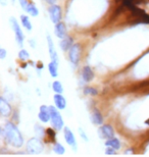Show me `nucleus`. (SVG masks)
I'll list each match as a JSON object with an SVG mask.
<instances>
[{"label": "nucleus", "mask_w": 149, "mask_h": 157, "mask_svg": "<svg viewBox=\"0 0 149 157\" xmlns=\"http://www.w3.org/2000/svg\"><path fill=\"white\" fill-rule=\"evenodd\" d=\"M130 153H133V150H127L126 154H130Z\"/></svg>", "instance_id": "c85d7f7f"}, {"label": "nucleus", "mask_w": 149, "mask_h": 157, "mask_svg": "<svg viewBox=\"0 0 149 157\" xmlns=\"http://www.w3.org/2000/svg\"><path fill=\"white\" fill-rule=\"evenodd\" d=\"M49 110H50V114H51V124L53 125V128L55 130H61L63 128V121L60 113L57 111L54 106H49Z\"/></svg>", "instance_id": "f03ea898"}, {"label": "nucleus", "mask_w": 149, "mask_h": 157, "mask_svg": "<svg viewBox=\"0 0 149 157\" xmlns=\"http://www.w3.org/2000/svg\"><path fill=\"white\" fill-rule=\"evenodd\" d=\"M48 12H49V17L51 18V21L54 25L60 23L61 21V8H60L59 5L56 4H52L49 6L48 8Z\"/></svg>", "instance_id": "423d86ee"}, {"label": "nucleus", "mask_w": 149, "mask_h": 157, "mask_svg": "<svg viewBox=\"0 0 149 157\" xmlns=\"http://www.w3.org/2000/svg\"><path fill=\"white\" fill-rule=\"evenodd\" d=\"M20 1V4L22 6V8L24 9V10H26L27 11V9H28V6H29V3H28L27 0H18Z\"/></svg>", "instance_id": "393cba45"}, {"label": "nucleus", "mask_w": 149, "mask_h": 157, "mask_svg": "<svg viewBox=\"0 0 149 157\" xmlns=\"http://www.w3.org/2000/svg\"><path fill=\"white\" fill-rule=\"evenodd\" d=\"M98 135H99L100 138L102 139H112L113 136H115V132H113V128L112 125L106 124V125H102L101 128H99L98 130Z\"/></svg>", "instance_id": "0eeeda50"}, {"label": "nucleus", "mask_w": 149, "mask_h": 157, "mask_svg": "<svg viewBox=\"0 0 149 157\" xmlns=\"http://www.w3.org/2000/svg\"><path fill=\"white\" fill-rule=\"evenodd\" d=\"M54 34L55 36L57 37L59 39H65L66 37V27L65 25L60 21V23L56 24L55 27H54Z\"/></svg>", "instance_id": "9b49d317"}, {"label": "nucleus", "mask_w": 149, "mask_h": 157, "mask_svg": "<svg viewBox=\"0 0 149 157\" xmlns=\"http://www.w3.org/2000/svg\"><path fill=\"white\" fill-rule=\"evenodd\" d=\"M63 133H65V139L66 141V143L71 147H73V148L75 149L77 148V142H76V138L74 136V134H73V132L68 127H65Z\"/></svg>", "instance_id": "6e6552de"}, {"label": "nucleus", "mask_w": 149, "mask_h": 157, "mask_svg": "<svg viewBox=\"0 0 149 157\" xmlns=\"http://www.w3.org/2000/svg\"><path fill=\"white\" fill-rule=\"evenodd\" d=\"M48 70H49V74L51 75V77L56 78L58 76V62L51 61L48 64Z\"/></svg>", "instance_id": "dca6fc26"}, {"label": "nucleus", "mask_w": 149, "mask_h": 157, "mask_svg": "<svg viewBox=\"0 0 149 157\" xmlns=\"http://www.w3.org/2000/svg\"><path fill=\"white\" fill-rule=\"evenodd\" d=\"M53 151H54L56 154L62 155V154H65V148H63V146L61 145V144L56 143L55 145H54V147H53Z\"/></svg>", "instance_id": "4be33fe9"}, {"label": "nucleus", "mask_w": 149, "mask_h": 157, "mask_svg": "<svg viewBox=\"0 0 149 157\" xmlns=\"http://www.w3.org/2000/svg\"><path fill=\"white\" fill-rule=\"evenodd\" d=\"M69 58L73 65H78L81 58V45L80 44H74L69 51Z\"/></svg>", "instance_id": "7ed1b4c3"}, {"label": "nucleus", "mask_w": 149, "mask_h": 157, "mask_svg": "<svg viewBox=\"0 0 149 157\" xmlns=\"http://www.w3.org/2000/svg\"><path fill=\"white\" fill-rule=\"evenodd\" d=\"M30 57V54H29V52L27 51V50H25V49H22L20 52H18V58L22 59V60H27L28 58Z\"/></svg>", "instance_id": "b1692460"}, {"label": "nucleus", "mask_w": 149, "mask_h": 157, "mask_svg": "<svg viewBox=\"0 0 149 157\" xmlns=\"http://www.w3.org/2000/svg\"><path fill=\"white\" fill-rule=\"evenodd\" d=\"M53 100H54L55 106L58 109H65L66 107V100L60 94H55L54 97H53Z\"/></svg>", "instance_id": "2eb2a0df"}, {"label": "nucleus", "mask_w": 149, "mask_h": 157, "mask_svg": "<svg viewBox=\"0 0 149 157\" xmlns=\"http://www.w3.org/2000/svg\"><path fill=\"white\" fill-rule=\"evenodd\" d=\"M27 151L31 154H39L43 151V144L40 140L33 138L27 144Z\"/></svg>", "instance_id": "20e7f679"}, {"label": "nucleus", "mask_w": 149, "mask_h": 157, "mask_svg": "<svg viewBox=\"0 0 149 157\" xmlns=\"http://www.w3.org/2000/svg\"><path fill=\"white\" fill-rule=\"evenodd\" d=\"M47 44H48V50H49V54H50V58H51L52 61L58 62V56L57 53H56V50L54 48V44H53V41L51 39L50 35H47Z\"/></svg>", "instance_id": "1a4fd4ad"}, {"label": "nucleus", "mask_w": 149, "mask_h": 157, "mask_svg": "<svg viewBox=\"0 0 149 157\" xmlns=\"http://www.w3.org/2000/svg\"><path fill=\"white\" fill-rule=\"evenodd\" d=\"M0 113L3 117H8L11 113V106L3 97L0 98Z\"/></svg>", "instance_id": "9d476101"}, {"label": "nucleus", "mask_w": 149, "mask_h": 157, "mask_svg": "<svg viewBox=\"0 0 149 157\" xmlns=\"http://www.w3.org/2000/svg\"><path fill=\"white\" fill-rule=\"evenodd\" d=\"M38 117H39V119L42 122H48L49 119H51V114H50L49 107H47L45 105L41 106Z\"/></svg>", "instance_id": "f8f14e48"}, {"label": "nucleus", "mask_w": 149, "mask_h": 157, "mask_svg": "<svg viewBox=\"0 0 149 157\" xmlns=\"http://www.w3.org/2000/svg\"><path fill=\"white\" fill-rule=\"evenodd\" d=\"M21 21H22V25H23V27L25 28L26 30L28 31H31L32 30V24L30 21V18L27 17V15H21Z\"/></svg>", "instance_id": "6ab92c4d"}, {"label": "nucleus", "mask_w": 149, "mask_h": 157, "mask_svg": "<svg viewBox=\"0 0 149 157\" xmlns=\"http://www.w3.org/2000/svg\"><path fill=\"white\" fill-rule=\"evenodd\" d=\"M2 133H3V136L5 138V140L7 141L9 144H11L12 146L17 147V148H20V147L23 146V144H24L23 136H22L21 132L18 131V128L15 127L14 124L7 122V124H5L4 128H3Z\"/></svg>", "instance_id": "f257e3e1"}, {"label": "nucleus", "mask_w": 149, "mask_h": 157, "mask_svg": "<svg viewBox=\"0 0 149 157\" xmlns=\"http://www.w3.org/2000/svg\"><path fill=\"white\" fill-rule=\"evenodd\" d=\"M92 121L95 124H101L103 122V117L98 110H94L92 113Z\"/></svg>", "instance_id": "a211bd4d"}, {"label": "nucleus", "mask_w": 149, "mask_h": 157, "mask_svg": "<svg viewBox=\"0 0 149 157\" xmlns=\"http://www.w3.org/2000/svg\"><path fill=\"white\" fill-rule=\"evenodd\" d=\"M146 124H149V119H148V121H146Z\"/></svg>", "instance_id": "c756f323"}, {"label": "nucleus", "mask_w": 149, "mask_h": 157, "mask_svg": "<svg viewBox=\"0 0 149 157\" xmlns=\"http://www.w3.org/2000/svg\"><path fill=\"white\" fill-rule=\"evenodd\" d=\"M73 45H74V39L69 36H66L60 42V48H61L62 51H69V49L72 48Z\"/></svg>", "instance_id": "4468645a"}, {"label": "nucleus", "mask_w": 149, "mask_h": 157, "mask_svg": "<svg viewBox=\"0 0 149 157\" xmlns=\"http://www.w3.org/2000/svg\"><path fill=\"white\" fill-rule=\"evenodd\" d=\"M6 57V50L4 48H0V58L4 59Z\"/></svg>", "instance_id": "a878e982"}, {"label": "nucleus", "mask_w": 149, "mask_h": 157, "mask_svg": "<svg viewBox=\"0 0 149 157\" xmlns=\"http://www.w3.org/2000/svg\"><path fill=\"white\" fill-rule=\"evenodd\" d=\"M52 89L53 91L56 93V94H61L62 93V91H63V88H62V85L60 82L58 81H55V82H53V84H52Z\"/></svg>", "instance_id": "412c9836"}, {"label": "nucleus", "mask_w": 149, "mask_h": 157, "mask_svg": "<svg viewBox=\"0 0 149 157\" xmlns=\"http://www.w3.org/2000/svg\"><path fill=\"white\" fill-rule=\"evenodd\" d=\"M27 11H28V13H30L32 15V17H37V15L39 14V10H38V8L36 7V5L33 4V3H29Z\"/></svg>", "instance_id": "aec40b11"}, {"label": "nucleus", "mask_w": 149, "mask_h": 157, "mask_svg": "<svg viewBox=\"0 0 149 157\" xmlns=\"http://www.w3.org/2000/svg\"><path fill=\"white\" fill-rule=\"evenodd\" d=\"M105 153L107 155H115L116 154V150L112 149V148H108V149H106Z\"/></svg>", "instance_id": "bb28decb"}, {"label": "nucleus", "mask_w": 149, "mask_h": 157, "mask_svg": "<svg viewBox=\"0 0 149 157\" xmlns=\"http://www.w3.org/2000/svg\"><path fill=\"white\" fill-rule=\"evenodd\" d=\"M47 2L50 3V4H54V2L56 1V0H46Z\"/></svg>", "instance_id": "cd10ccee"}, {"label": "nucleus", "mask_w": 149, "mask_h": 157, "mask_svg": "<svg viewBox=\"0 0 149 157\" xmlns=\"http://www.w3.org/2000/svg\"><path fill=\"white\" fill-rule=\"evenodd\" d=\"M105 145L107 147H109V148H112L115 150H118L120 148V142L116 139V138H112V139H109L106 141Z\"/></svg>", "instance_id": "f3484780"}, {"label": "nucleus", "mask_w": 149, "mask_h": 157, "mask_svg": "<svg viewBox=\"0 0 149 157\" xmlns=\"http://www.w3.org/2000/svg\"><path fill=\"white\" fill-rule=\"evenodd\" d=\"M82 78H83L84 82H91L94 78V73L92 71V68L90 67H84L83 71H82Z\"/></svg>", "instance_id": "ddd939ff"}, {"label": "nucleus", "mask_w": 149, "mask_h": 157, "mask_svg": "<svg viewBox=\"0 0 149 157\" xmlns=\"http://www.w3.org/2000/svg\"><path fill=\"white\" fill-rule=\"evenodd\" d=\"M97 90L93 87H85L84 94L85 95H91V96H96L97 95Z\"/></svg>", "instance_id": "5701e85b"}, {"label": "nucleus", "mask_w": 149, "mask_h": 157, "mask_svg": "<svg viewBox=\"0 0 149 157\" xmlns=\"http://www.w3.org/2000/svg\"><path fill=\"white\" fill-rule=\"evenodd\" d=\"M10 25L12 27V30H14V36H15V41L20 44V46H23L25 36H24L23 31H22V29H21L20 25H18V23L14 17L10 18Z\"/></svg>", "instance_id": "39448f33"}]
</instances>
